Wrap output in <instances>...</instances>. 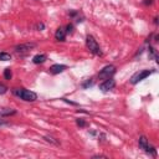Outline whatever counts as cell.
<instances>
[{
	"label": "cell",
	"mask_w": 159,
	"mask_h": 159,
	"mask_svg": "<svg viewBox=\"0 0 159 159\" xmlns=\"http://www.w3.org/2000/svg\"><path fill=\"white\" fill-rule=\"evenodd\" d=\"M45 139H46L47 142H51V143H53V144H56V145H58V144H60V143H58L57 140H55V139H53L52 137H48V135H47V137H45Z\"/></svg>",
	"instance_id": "e0dca14e"
},
{
	"label": "cell",
	"mask_w": 159,
	"mask_h": 159,
	"mask_svg": "<svg viewBox=\"0 0 159 159\" xmlns=\"http://www.w3.org/2000/svg\"><path fill=\"white\" fill-rule=\"evenodd\" d=\"M92 84H93V80H92V78H88L86 82L82 83V87H83V88H87V87H89V86H92Z\"/></svg>",
	"instance_id": "5bb4252c"
},
{
	"label": "cell",
	"mask_w": 159,
	"mask_h": 159,
	"mask_svg": "<svg viewBox=\"0 0 159 159\" xmlns=\"http://www.w3.org/2000/svg\"><path fill=\"white\" fill-rule=\"evenodd\" d=\"M43 27H45L43 24H37V25H36V29H37V30H42Z\"/></svg>",
	"instance_id": "ffe728a7"
},
{
	"label": "cell",
	"mask_w": 159,
	"mask_h": 159,
	"mask_svg": "<svg viewBox=\"0 0 159 159\" xmlns=\"http://www.w3.org/2000/svg\"><path fill=\"white\" fill-rule=\"evenodd\" d=\"M144 4H145V5H148V4H152V0H145V1H144Z\"/></svg>",
	"instance_id": "603a6c76"
},
{
	"label": "cell",
	"mask_w": 159,
	"mask_h": 159,
	"mask_svg": "<svg viewBox=\"0 0 159 159\" xmlns=\"http://www.w3.org/2000/svg\"><path fill=\"white\" fill-rule=\"evenodd\" d=\"M114 86H116V81L111 77V78L104 80V81L99 84V89H101V91H103V92H107V91H109V89H113V88H114Z\"/></svg>",
	"instance_id": "8992f818"
},
{
	"label": "cell",
	"mask_w": 159,
	"mask_h": 159,
	"mask_svg": "<svg viewBox=\"0 0 159 159\" xmlns=\"http://www.w3.org/2000/svg\"><path fill=\"white\" fill-rule=\"evenodd\" d=\"M6 124H7V122H6V120H4V119H1V118H0V125H6Z\"/></svg>",
	"instance_id": "44dd1931"
},
{
	"label": "cell",
	"mask_w": 159,
	"mask_h": 159,
	"mask_svg": "<svg viewBox=\"0 0 159 159\" xmlns=\"http://www.w3.org/2000/svg\"><path fill=\"white\" fill-rule=\"evenodd\" d=\"M93 158H107L106 155H102V154H98V155H93Z\"/></svg>",
	"instance_id": "7402d4cb"
},
{
	"label": "cell",
	"mask_w": 159,
	"mask_h": 159,
	"mask_svg": "<svg viewBox=\"0 0 159 159\" xmlns=\"http://www.w3.org/2000/svg\"><path fill=\"white\" fill-rule=\"evenodd\" d=\"M46 60H47V56H46L45 53H40V55H36V56H34V58H32V62H34L35 65H39V63H43Z\"/></svg>",
	"instance_id": "8fae6325"
},
{
	"label": "cell",
	"mask_w": 159,
	"mask_h": 159,
	"mask_svg": "<svg viewBox=\"0 0 159 159\" xmlns=\"http://www.w3.org/2000/svg\"><path fill=\"white\" fill-rule=\"evenodd\" d=\"M6 91H7V87H6V86H4L2 83H0V94H4Z\"/></svg>",
	"instance_id": "ac0fdd59"
},
{
	"label": "cell",
	"mask_w": 159,
	"mask_h": 159,
	"mask_svg": "<svg viewBox=\"0 0 159 159\" xmlns=\"http://www.w3.org/2000/svg\"><path fill=\"white\" fill-rule=\"evenodd\" d=\"M152 73H154V70H152V71H149V70H142V71H139V72H137V73H134V75L132 76L130 83H132V84H135V83H138L139 81H142V80L147 78L148 76H150Z\"/></svg>",
	"instance_id": "3957f363"
},
{
	"label": "cell",
	"mask_w": 159,
	"mask_h": 159,
	"mask_svg": "<svg viewBox=\"0 0 159 159\" xmlns=\"http://www.w3.org/2000/svg\"><path fill=\"white\" fill-rule=\"evenodd\" d=\"M0 60L1 61H9V60H11V56L7 52H0Z\"/></svg>",
	"instance_id": "7c38bea8"
},
{
	"label": "cell",
	"mask_w": 159,
	"mask_h": 159,
	"mask_svg": "<svg viewBox=\"0 0 159 159\" xmlns=\"http://www.w3.org/2000/svg\"><path fill=\"white\" fill-rule=\"evenodd\" d=\"M15 109L12 108H7V107H0V117H7L11 114H15Z\"/></svg>",
	"instance_id": "30bf717a"
},
{
	"label": "cell",
	"mask_w": 159,
	"mask_h": 159,
	"mask_svg": "<svg viewBox=\"0 0 159 159\" xmlns=\"http://www.w3.org/2000/svg\"><path fill=\"white\" fill-rule=\"evenodd\" d=\"M86 45H87V48L89 50V52H92L93 55H96V56H101L102 55L101 47H99L98 42L96 41V39L92 35H88L86 37Z\"/></svg>",
	"instance_id": "7a4b0ae2"
},
{
	"label": "cell",
	"mask_w": 159,
	"mask_h": 159,
	"mask_svg": "<svg viewBox=\"0 0 159 159\" xmlns=\"http://www.w3.org/2000/svg\"><path fill=\"white\" fill-rule=\"evenodd\" d=\"M76 123H77V125H80V127H86V122H84L82 118L76 119Z\"/></svg>",
	"instance_id": "9a60e30c"
},
{
	"label": "cell",
	"mask_w": 159,
	"mask_h": 159,
	"mask_svg": "<svg viewBox=\"0 0 159 159\" xmlns=\"http://www.w3.org/2000/svg\"><path fill=\"white\" fill-rule=\"evenodd\" d=\"M55 39L57 41H65L66 39V30L63 27H58L56 30V34H55Z\"/></svg>",
	"instance_id": "9c48e42d"
},
{
	"label": "cell",
	"mask_w": 159,
	"mask_h": 159,
	"mask_svg": "<svg viewBox=\"0 0 159 159\" xmlns=\"http://www.w3.org/2000/svg\"><path fill=\"white\" fill-rule=\"evenodd\" d=\"M4 77H5L6 80H11V77H12V72H11L10 68H5V71H4Z\"/></svg>",
	"instance_id": "4fadbf2b"
},
{
	"label": "cell",
	"mask_w": 159,
	"mask_h": 159,
	"mask_svg": "<svg viewBox=\"0 0 159 159\" xmlns=\"http://www.w3.org/2000/svg\"><path fill=\"white\" fill-rule=\"evenodd\" d=\"M116 72V66L113 65H107L104 66L99 72H98V77L102 78V80H107V78H111Z\"/></svg>",
	"instance_id": "277c9868"
},
{
	"label": "cell",
	"mask_w": 159,
	"mask_h": 159,
	"mask_svg": "<svg viewBox=\"0 0 159 159\" xmlns=\"http://www.w3.org/2000/svg\"><path fill=\"white\" fill-rule=\"evenodd\" d=\"M149 53H150V56H152V57H154L155 60L158 58V56H157V52H155V51H154V48H153V47H150V46H149Z\"/></svg>",
	"instance_id": "2e32d148"
},
{
	"label": "cell",
	"mask_w": 159,
	"mask_h": 159,
	"mask_svg": "<svg viewBox=\"0 0 159 159\" xmlns=\"http://www.w3.org/2000/svg\"><path fill=\"white\" fill-rule=\"evenodd\" d=\"M138 144H139V148H140V149H143L144 152H148V149H149V143H148L147 137H144V135L139 137Z\"/></svg>",
	"instance_id": "ba28073f"
},
{
	"label": "cell",
	"mask_w": 159,
	"mask_h": 159,
	"mask_svg": "<svg viewBox=\"0 0 159 159\" xmlns=\"http://www.w3.org/2000/svg\"><path fill=\"white\" fill-rule=\"evenodd\" d=\"M12 93L21 98L22 101H26V102H34L37 99V94L30 89H25V88H14L12 89Z\"/></svg>",
	"instance_id": "6da1fadb"
},
{
	"label": "cell",
	"mask_w": 159,
	"mask_h": 159,
	"mask_svg": "<svg viewBox=\"0 0 159 159\" xmlns=\"http://www.w3.org/2000/svg\"><path fill=\"white\" fill-rule=\"evenodd\" d=\"M36 45L32 42H27V43H20L17 46H15V52L16 53H26L29 52L31 48H34Z\"/></svg>",
	"instance_id": "5b68a950"
},
{
	"label": "cell",
	"mask_w": 159,
	"mask_h": 159,
	"mask_svg": "<svg viewBox=\"0 0 159 159\" xmlns=\"http://www.w3.org/2000/svg\"><path fill=\"white\" fill-rule=\"evenodd\" d=\"M66 68H67V66H66V65H60V63H56V65H52V66L50 67V72H51L52 75H57V73L63 72Z\"/></svg>",
	"instance_id": "52a82bcc"
},
{
	"label": "cell",
	"mask_w": 159,
	"mask_h": 159,
	"mask_svg": "<svg viewBox=\"0 0 159 159\" xmlns=\"http://www.w3.org/2000/svg\"><path fill=\"white\" fill-rule=\"evenodd\" d=\"M72 31H73V26H72L71 24L67 25V26H66V34H71Z\"/></svg>",
	"instance_id": "d6986e66"
}]
</instances>
